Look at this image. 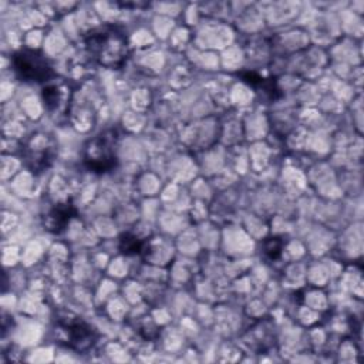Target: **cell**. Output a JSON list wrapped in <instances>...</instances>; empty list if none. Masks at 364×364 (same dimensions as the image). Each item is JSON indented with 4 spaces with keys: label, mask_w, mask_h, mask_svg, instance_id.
<instances>
[{
    "label": "cell",
    "mask_w": 364,
    "mask_h": 364,
    "mask_svg": "<svg viewBox=\"0 0 364 364\" xmlns=\"http://www.w3.org/2000/svg\"><path fill=\"white\" fill-rule=\"evenodd\" d=\"M84 47L94 63L111 70L122 68L131 53L125 31L115 24H104L87 31Z\"/></svg>",
    "instance_id": "obj_1"
},
{
    "label": "cell",
    "mask_w": 364,
    "mask_h": 364,
    "mask_svg": "<svg viewBox=\"0 0 364 364\" xmlns=\"http://www.w3.org/2000/svg\"><path fill=\"white\" fill-rule=\"evenodd\" d=\"M117 132L114 129L104 131L88 139L82 149V164L94 173L111 172L117 164Z\"/></svg>",
    "instance_id": "obj_2"
},
{
    "label": "cell",
    "mask_w": 364,
    "mask_h": 364,
    "mask_svg": "<svg viewBox=\"0 0 364 364\" xmlns=\"http://www.w3.org/2000/svg\"><path fill=\"white\" fill-rule=\"evenodd\" d=\"M11 67L16 75L24 82L47 84L54 80V68L40 50L23 48L11 55Z\"/></svg>",
    "instance_id": "obj_3"
},
{
    "label": "cell",
    "mask_w": 364,
    "mask_h": 364,
    "mask_svg": "<svg viewBox=\"0 0 364 364\" xmlns=\"http://www.w3.org/2000/svg\"><path fill=\"white\" fill-rule=\"evenodd\" d=\"M58 327L63 331L65 346L77 353H85L97 343V330L81 317L60 318Z\"/></svg>",
    "instance_id": "obj_4"
},
{
    "label": "cell",
    "mask_w": 364,
    "mask_h": 364,
    "mask_svg": "<svg viewBox=\"0 0 364 364\" xmlns=\"http://www.w3.org/2000/svg\"><path fill=\"white\" fill-rule=\"evenodd\" d=\"M71 88L64 81L47 82L41 91L43 102L50 115H64L70 109L71 101Z\"/></svg>",
    "instance_id": "obj_5"
},
{
    "label": "cell",
    "mask_w": 364,
    "mask_h": 364,
    "mask_svg": "<svg viewBox=\"0 0 364 364\" xmlns=\"http://www.w3.org/2000/svg\"><path fill=\"white\" fill-rule=\"evenodd\" d=\"M75 213H77V209L71 202L58 203L54 208H51L44 216V220H43L44 229L50 233L60 235L67 229L70 220L75 216Z\"/></svg>",
    "instance_id": "obj_6"
},
{
    "label": "cell",
    "mask_w": 364,
    "mask_h": 364,
    "mask_svg": "<svg viewBox=\"0 0 364 364\" xmlns=\"http://www.w3.org/2000/svg\"><path fill=\"white\" fill-rule=\"evenodd\" d=\"M53 149L48 145H41L38 149L28 148L26 154V161L28 168L33 172H41L46 171L51 162H53Z\"/></svg>",
    "instance_id": "obj_7"
},
{
    "label": "cell",
    "mask_w": 364,
    "mask_h": 364,
    "mask_svg": "<svg viewBox=\"0 0 364 364\" xmlns=\"http://www.w3.org/2000/svg\"><path fill=\"white\" fill-rule=\"evenodd\" d=\"M146 240L138 237L136 235L131 233V232H125L121 235L119 237V250L127 255V256H134V255H142L145 253L146 249Z\"/></svg>",
    "instance_id": "obj_8"
},
{
    "label": "cell",
    "mask_w": 364,
    "mask_h": 364,
    "mask_svg": "<svg viewBox=\"0 0 364 364\" xmlns=\"http://www.w3.org/2000/svg\"><path fill=\"white\" fill-rule=\"evenodd\" d=\"M283 250V240L280 237H267L263 242V252L270 260H276L280 257Z\"/></svg>",
    "instance_id": "obj_9"
}]
</instances>
